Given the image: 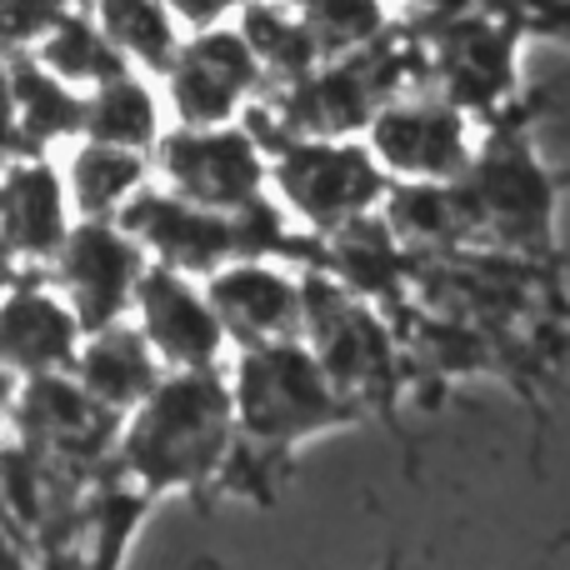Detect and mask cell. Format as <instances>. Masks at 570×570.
<instances>
[{
  "label": "cell",
  "mask_w": 570,
  "mask_h": 570,
  "mask_svg": "<svg viewBox=\"0 0 570 570\" xmlns=\"http://www.w3.org/2000/svg\"><path fill=\"white\" fill-rule=\"evenodd\" d=\"M26 156L20 146V110H16V80H10V56H0V170Z\"/></svg>",
  "instance_id": "cell-24"
},
{
  "label": "cell",
  "mask_w": 570,
  "mask_h": 570,
  "mask_svg": "<svg viewBox=\"0 0 570 570\" xmlns=\"http://www.w3.org/2000/svg\"><path fill=\"white\" fill-rule=\"evenodd\" d=\"M76 0H0V56H36Z\"/></svg>",
  "instance_id": "cell-22"
},
{
  "label": "cell",
  "mask_w": 570,
  "mask_h": 570,
  "mask_svg": "<svg viewBox=\"0 0 570 570\" xmlns=\"http://www.w3.org/2000/svg\"><path fill=\"white\" fill-rule=\"evenodd\" d=\"M166 6L180 20V30L196 36V30H210V26H230V16H240L246 0H166Z\"/></svg>",
  "instance_id": "cell-23"
},
{
  "label": "cell",
  "mask_w": 570,
  "mask_h": 570,
  "mask_svg": "<svg viewBox=\"0 0 570 570\" xmlns=\"http://www.w3.org/2000/svg\"><path fill=\"white\" fill-rule=\"evenodd\" d=\"M236 26H240V36L250 40L256 60L266 66L271 90L295 86V80H305L325 60V50L315 46L311 26L301 20V10H295L291 0H246Z\"/></svg>",
  "instance_id": "cell-18"
},
{
  "label": "cell",
  "mask_w": 570,
  "mask_h": 570,
  "mask_svg": "<svg viewBox=\"0 0 570 570\" xmlns=\"http://www.w3.org/2000/svg\"><path fill=\"white\" fill-rule=\"evenodd\" d=\"M70 375L80 381V391H86L90 401L126 421V415L166 381V365L150 351L146 335L136 331V321H116L80 341V355H76V365H70Z\"/></svg>",
  "instance_id": "cell-14"
},
{
  "label": "cell",
  "mask_w": 570,
  "mask_h": 570,
  "mask_svg": "<svg viewBox=\"0 0 570 570\" xmlns=\"http://www.w3.org/2000/svg\"><path fill=\"white\" fill-rule=\"evenodd\" d=\"M86 325L76 321L70 301L46 276H16L0 291V371L16 381L66 375L80 355Z\"/></svg>",
  "instance_id": "cell-10"
},
{
  "label": "cell",
  "mask_w": 570,
  "mask_h": 570,
  "mask_svg": "<svg viewBox=\"0 0 570 570\" xmlns=\"http://www.w3.org/2000/svg\"><path fill=\"white\" fill-rule=\"evenodd\" d=\"M120 226L140 240L150 266L180 271V276H196V281H210L216 271H226L230 261H246V240H240L236 216L206 210L166 186H150L146 196L120 216Z\"/></svg>",
  "instance_id": "cell-8"
},
{
  "label": "cell",
  "mask_w": 570,
  "mask_h": 570,
  "mask_svg": "<svg viewBox=\"0 0 570 570\" xmlns=\"http://www.w3.org/2000/svg\"><path fill=\"white\" fill-rule=\"evenodd\" d=\"M271 190L305 226L335 236V230L355 226L365 216H381L385 200H391V176L371 156V146L301 136L271 150Z\"/></svg>",
  "instance_id": "cell-3"
},
{
  "label": "cell",
  "mask_w": 570,
  "mask_h": 570,
  "mask_svg": "<svg viewBox=\"0 0 570 570\" xmlns=\"http://www.w3.org/2000/svg\"><path fill=\"white\" fill-rule=\"evenodd\" d=\"M150 170H156V156L116 150V146H100V140H76L66 150V160H60L76 220H120L156 186Z\"/></svg>",
  "instance_id": "cell-15"
},
{
  "label": "cell",
  "mask_w": 570,
  "mask_h": 570,
  "mask_svg": "<svg viewBox=\"0 0 570 570\" xmlns=\"http://www.w3.org/2000/svg\"><path fill=\"white\" fill-rule=\"evenodd\" d=\"M80 140H100V146L136 150V156L160 150V140H166V100L146 80V70H126V76L90 90Z\"/></svg>",
  "instance_id": "cell-16"
},
{
  "label": "cell",
  "mask_w": 570,
  "mask_h": 570,
  "mask_svg": "<svg viewBox=\"0 0 570 570\" xmlns=\"http://www.w3.org/2000/svg\"><path fill=\"white\" fill-rule=\"evenodd\" d=\"M156 176L176 196L236 216V210L271 196V150L261 146V136L246 120H236V126H176L166 130L156 150Z\"/></svg>",
  "instance_id": "cell-4"
},
{
  "label": "cell",
  "mask_w": 570,
  "mask_h": 570,
  "mask_svg": "<svg viewBox=\"0 0 570 570\" xmlns=\"http://www.w3.org/2000/svg\"><path fill=\"white\" fill-rule=\"evenodd\" d=\"M230 395H236L240 441L256 451H291V445L351 421V401L335 391L321 355L301 335L236 351Z\"/></svg>",
  "instance_id": "cell-2"
},
{
  "label": "cell",
  "mask_w": 570,
  "mask_h": 570,
  "mask_svg": "<svg viewBox=\"0 0 570 570\" xmlns=\"http://www.w3.org/2000/svg\"><path fill=\"white\" fill-rule=\"evenodd\" d=\"M36 60L46 70H56L66 86L86 90V96L96 86H106V80H116V76H126L130 70V60L110 46V36L96 26L90 10H70V16L56 26V36L36 50Z\"/></svg>",
  "instance_id": "cell-20"
},
{
  "label": "cell",
  "mask_w": 570,
  "mask_h": 570,
  "mask_svg": "<svg viewBox=\"0 0 570 570\" xmlns=\"http://www.w3.org/2000/svg\"><path fill=\"white\" fill-rule=\"evenodd\" d=\"M301 10V20L311 26L315 46L325 50V60L355 56L385 40V6L381 0H291Z\"/></svg>",
  "instance_id": "cell-21"
},
{
  "label": "cell",
  "mask_w": 570,
  "mask_h": 570,
  "mask_svg": "<svg viewBox=\"0 0 570 570\" xmlns=\"http://www.w3.org/2000/svg\"><path fill=\"white\" fill-rule=\"evenodd\" d=\"M76 230L70 190L56 156H20L0 170V236L20 266H50Z\"/></svg>",
  "instance_id": "cell-13"
},
{
  "label": "cell",
  "mask_w": 570,
  "mask_h": 570,
  "mask_svg": "<svg viewBox=\"0 0 570 570\" xmlns=\"http://www.w3.org/2000/svg\"><path fill=\"white\" fill-rule=\"evenodd\" d=\"M0 570H26V556H20V546H16V535L0 525Z\"/></svg>",
  "instance_id": "cell-25"
},
{
  "label": "cell",
  "mask_w": 570,
  "mask_h": 570,
  "mask_svg": "<svg viewBox=\"0 0 570 570\" xmlns=\"http://www.w3.org/2000/svg\"><path fill=\"white\" fill-rule=\"evenodd\" d=\"M46 271L90 335V331H106V325L126 321L136 311L150 256L140 250V240L120 220H76V230L66 236L60 256Z\"/></svg>",
  "instance_id": "cell-6"
},
{
  "label": "cell",
  "mask_w": 570,
  "mask_h": 570,
  "mask_svg": "<svg viewBox=\"0 0 570 570\" xmlns=\"http://www.w3.org/2000/svg\"><path fill=\"white\" fill-rule=\"evenodd\" d=\"M86 10L110 36V46L130 60V70H146V76L150 70L166 76L180 40H186V30L170 16L166 0H86Z\"/></svg>",
  "instance_id": "cell-19"
},
{
  "label": "cell",
  "mask_w": 570,
  "mask_h": 570,
  "mask_svg": "<svg viewBox=\"0 0 570 570\" xmlns=\"http://www.w3.org/2000/svg\"><path fill=\"white\" fill-rule=\"evenodd\" d=\"M10 80H16L20 146H26V156H56V146L80 140V126H86V90L66 86V80L40 66L36 56H10Z\"/></svg>",
  "instance_id": "cell-17"
},
{
  "label": "cell",
  "mask_w": 570,
  "mask_h": 570,
  "mask_svg": "<svg viewBox=\"0 0 570 570\" xmlns=\"http://www.w3.org/2000/svg\"><path fill=\"white\" fill-rule=\"evenodd\" d=\"M266 90V66L236 20L186 36L166 70V106L176 126H236Z\"/></svg>",
  "instance_id": "cell-5"
},
{
  "label": "cell",
  "mask_w": 570,
  "mask_h": 570,
  "mask_svg": "<svg viewBox=\"0 0 570 570\" xmlns=\"http://www.w3.org/2000/svg\"><path fill=\"white\" fill-rule=\"evenodd\" d=\"M206 295L236 351L295 341L305 331V276L281 261H230L206 281Z\"/></svg>",
  "instance_id": "cell-11"
},
{
  "label": "cell",
  "mask_w": 570,
  "mask_h": 570,
  "mask_svg": "<svg viewBox=\"0 0 570 570\" xmlns=\"http://www.w3.org/2000/svg\"><path fill=\"white\" fill-rule=\"evenodd\" d=\"M130 321L150 341V351L160 355L166 371H220L226 365L230 335L220 325L216 305H210L206 281L150 266L146 281H140Z\"/></svg>",
  "instance_id": "cell-9"
},
{
  "label": "cell",
  "mask_w": 570,
  "mask_h": 570,
  "mask_svg": "<svg viewBox=\"0 0 570 570\" xmlns=\"http://www.w3.org/2000/svg\"><path fill=\"white\" fill-rule=\"evenodd\" d=\"M10 421L20 425L26 445L50 461H70V455H100L110 445H120V415H110L106 405H96L80 391L76 375H36L20 381L16 411Z\"/></svg>",
  "instance_id": "cell-12"
},
{
  "label": "cell",
  "mask_w": 570,
  "mask_h": 570,
  "mask_svg": "<svg viewBox=\"0 0 570 570\" xmlns=\"http://www.w3.org/2000/svg\"><path fill=\"white\" fill-rule=\"evenodd\" d=\"M230 371H166V381L120 421V465L150 495L190 491L230 471L236 455Z\"/></svg>",
  "instance_id": "cell-1"
},
{
  "label": "cell",
  "mask_w": 570,
  "mask_h": 570,
  "mask_svg": "<svg viewBox=\"0 0 570 570\" xmlns=\"http://www.w3.org/2000/svg\"><path fill=\"white\" fill-rule=\"evenodd\" d=\"M365 146L401 186H455L471 170L465 110L445 96H395L371 120Z\"/></svg>",
  "instance_id": "cell-7"
},
{
  "label": "cell",
  "mask_w": 570,
  "mask_h": 570,
  "mask_svg": "<svg viewBox=\"0 0 570 570\" xmlns=\"http://www.w3.org/2000/svg\"><path fill=\"white\" fill-rule=\"evenodd\" d=\"M16 375H10V371H0V421H6V415L10 411H16Z\"/></svg>",
  "instance_id": "cell-26"
}]
</instances>
